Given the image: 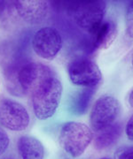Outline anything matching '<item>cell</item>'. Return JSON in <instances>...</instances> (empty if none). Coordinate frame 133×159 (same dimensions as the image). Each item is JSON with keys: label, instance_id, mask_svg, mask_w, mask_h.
Returning <instances> with one entry per match:
<instances>
[{"label": "cell", "instance_id": "obj_17", "mask_svg": "<svg viewBox=\"0 0 133 159\" xmlns=\"http://www.w3.org/2000/svg\"><path fill=\"white\" fill-rule=\"evenodd\" d=\"M127 24L128 34H129V36L131 37V35H132V7H131V6L128 9Z\"/></svg>", "mask_w": 133, "mask_h": 159}, {"label": "cell", "instance_id": "obj_9", "mask_svg": "<svg viewBox=\"0 0 133 159\" xmlns=\"http://www.w3.org/2000/svg\"><path fill=\"white\" fill-rule=\"evenodd\" d=\"M18 16L25 22L39 24L46 20L50 13V2L41 0H23L12 2Z\"/></svg>", "mask_w": 133, "mask_h": 159}, {"label": "cell", "instance_id": "obj_2", "mask_svg": "<svg viewBox=\"0 0 133 159\" xmlns=\"http://www.w3.org/2000/svg\"><path fill=\"white\" fill-rule=\"evenodd\" d=\"M63 87L60 80L50 75L43 80L32 91V108L40 120L52 118L58 109Z\"/></svg>", "mask_w": 133, "mask_h": 159}, {"label": "cell", "instance_id": "obj_5", "mask_svg": "<svg viewBox=\"0 0 133 159\" xmlns=\"http://www.w3.org/2000/svg\"><path fill=\"white\" fill-rule=\"evenodd\" d=\"M68 74L74 85L83 88H97L102 80L98 65L85 57L72 59L68 65Z\"/></svg>", "mask_w": 133, "mask_h": 159}, {"label": "cell", "instance_id": "obj_12", "mask_svg": "<svg viewBox=\"0 0 133 159\" xmlns=\"http://www.w3.org/2000/svg\"><path fill=\"white\" fill-rule=\"evenodd\" d=\"M121 134V125L114 123L109 126L98 132L94 139V146L98 150H104L112 147Z\"/></svg>", "mask_w": 133, "mask_h": 159}, {"label": "cell", "instance_id": "obj_3", "mask_svg": "<svg viewBox=\"0 0 133 159\" xmlns=\"http://www.w3.org/2000/svg\"><path fill=\"white\" fill-rule=\"evenodd\" d=\"M93 130L85 124L70 121L64 124L59 135L61 148L72 157H79L93 142Z\"/></svg>", "mask_w": 133, "mask_h": 159}, {"label": "cell", "instance_id": "obj_16", "mask_svg": "<svg viewBox=\"0 0 133 159\" xmlns=\"http://www.w3.org/2000/svg\"><path fill=\"white\" fill-rule=\"evenodd\" d=\"M133 117L131 116L129 120L127 121V124L125 126V133H126V135H127L128 139L132 142L133 140Z\"/></svg>", "mask_w": 133, "mask_h": 159}, {"label": "cell", "instance_id": "obj_8", "mask_svg": "<svg viewBox=\"0 0 133 159\" xmlns=\"http://www.w3.org/2000/svg\"><path fill=\"white\" fill-rule=\"evenodd\" d=\"M29 122V112L21 103L6 98L0 101V124L4 127L21 132L27 129Z\"/></svg>", "mask_w": 133, "mask_h": 159}, {"label": "cell", "instance_id": "obj_6", "mask_svg": "<svg viewBox=\"0 0 133 159\" xmlns=\"http://www.w3.org/2000/svg\"><path fill=\"white\" fill-rule=\"evenodd\" d=\"M120 102L111 96L99 97L93 106L90 123L94 132H99L115 123L120 113Z\"/></svg>", "mask_w": 133, "mask_h": 159}, {"label": "cell", "instance_id": "obj_13", "mask_svg": "<svg viewBox=\"0 0 133 159\" xmlns=\"http://www.w3.org/2000/svg\"><path fill=\"white\" fill-rule=\"evenodd\" d=\"M96 89L97 88H84L81 92H79L72 101V112L77 116L86 113Z\"/></svg>", "mask_w": 133, "mask_h": 159}, {"label": "cell", "instance_id": "obj_7", "mask_svg": "<svg viewBox=\"0 0 133 159\" xmlns=\"http://www.w3.org/2000/svg\"><path fill=\"white\" fill-rule=\"evenodd\" d=\"M62 37L58 30L52 27H45L37 30L33 36L32 48L38 57L52 60L62 48Z\"/></svg>", "mask_w": 133, "mask_h": 159}, {"label": "cell", "instance_id": "obj_19", "mask_svg": "<svg viewBox=\"0 0 133 159\" xmlns=\"http://www.w3.org/2000/svg\"><path fill=\"white\" fill-rule=\"evenodd\" d=\"M100 159H110V158H108V157H103V158H100Z\"/></svg>", "mask_w": 133, "mask_h": 159}, {"label": "cell", "instance_id": "obj_14", "mask_svg": "<svg viewBox=\"0 0 133 159\" xmlns=\"http://www.w3.org/2000/svg\"><path fill=\"white\" fill-rule=\"evenodd\" d=\"M116 159H133L132 147L124 146L119 148L116 152Z\"/></svg>", "mask_w": 133, "mask_h": 159}, {"label": "cell", "instance_id": "obj_10", "mask_svg": "<svg viewBox=\"0 0 133 159\" xmlns=\"http://www.w3.org/2000/svg\"><path fill=\"white\" fill-rule=\"evenodd\" d=\"M118 34L116 23L112 20H107L93 33V46L97 50H107L113 44Z\"/></svg>", "mask_w": 133, "mask_h": 159}, {"label": "cell", "instance_id": "obj_4", "mask_svg": "<svg viewBox=\"0 0 133 159\" xmlns=\"http://www.w3.org/2000/svg\"><path fill=\"white\" fill-rule=\"evenodd\" d=\"M107 11L104 1H85L74 3L69 7V13L76 25L93 34L103 22Z\"/></svg>", "mask_w": 133, "mask_h": 159}, {"label": "cell", "instance_id": "obj_11", "mask_svg": "<svg viewBox=\"0 0 133 159\" xmlns=\"http://www.w3.org/2000/svg\"><path fill=\"white\" fill-rule=\"evenodd\" d=\"M17 148L21 159H44V146L35 137L30 135L21 136L18 140Z\"/></svg>", "mask_w": 133, "mask_h": 159}, {"label": "cell", "instance_id": "obj_15", "mask_svg": "<svg viewBox=\"0 0 133 159\" xmlns=\"http://www.w3.org/2000/svg\"><path fill=\"white\" fill-rule=\"evenodd\" d=\"M10 143V139L9 136L7 135L6 132L0 129V156L6 152V150L9 146Z\"/></svg>", "mask_w": 133, "mask_h": 159}, {"label": "cell", "instance_id": "obj_18", "mask_svg": "<svg viewBox=\"0 0 133 159\" xmlns=\"http://www.w3.org/2000/svg\"><path fill=\"white\" fill-rule=\"evenodd\" d=\"M129 103H130L131 107L132 108V91H131L129 94Z\"/></svg>", "mask_w": 133, "mask_h": 159}, {"label": "cell", "instance_id": "obj_1", "mask_svg": "<svg viewBox=\"0 0 133 159\" xmlns=\"http://www.w3.org/2000/svg\"><path fill=\"white\" fill-rule=\"evenodd\" d=\"M50 75H52V70L45 65L26 62L7 71L6 86L11 94L22 97L32 92L43 80Z\"/></svg>", "mask_w": 133, "mask_h": 159}]
</instances>
